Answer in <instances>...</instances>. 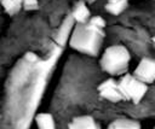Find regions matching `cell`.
<instances>
[{
	"label": "cell",
	"mask_w": 155,
	"mask_h": 129,
	"mask_svg": "<svg viewBox=\"0 0 155 129\" xmlns=\"http://www.w3.org/2000/svg\"><path fill=\"white\" fill-rule=\"evenodd\" d=\"M104 28L105 20L101 16L91 17L86 24H76L69 40L70 47L87 55H97L105 37Z\"/></svg>",
	"instance_id": "6da1fadb"
},
{
	"label": "cell",
	"mask_w": 155,
	"mask_h": 129,
	"mask_svg": "<svg viewBox=\"0 0 155 129\" xmlns=\"http://www.w3.org/2000/svg\"><path fill=\"white\" fill-rule=\"evenodd\" d=\"M133 76H136L139 81L147 84L154 83L155 82V58L153 57L142 58L133 71Z\"/></svg>",
	"instance_id": "277c9868"
},
{
	"label": "cell",
	"mask_w": 155,
	"mask_h": 129,
	"mask_svg": "<svg viewBox=\"0 0 155 129\" xmlns=\"http://www.w3.org/2000/svg\"><path fill=\"white\" fill-rule=\"evenodd\" d=\"M23 8L27 11H34L39 8L38 0H23Z\"/></svg>",
	"instance_id": "7c38bea8"
},
{
	"label": "cell",
	"mask_w": 155,
	"mask_h": 129,
	"mask_svg": "<svg viewBox=\"0 0 155 129\" xmlns=\"http://www.w3.org/2000/svg\"><path fill=\"white\" fill-rule=\"evenodd\" d=\"M4 10L8 14H16L23 7V0H0Z\"/></svg>",
	"instance_id": "8fae6325"
},
{
	"label": "cell",
	"mask_w": 155,
	"mask_h": 129,
	"mask_svg": "<svg viewBox=\"0 0 155 129\" xmlns=\"http://www.w3.org/2000/svg\"><path fill=\"white\" fill-rule=\"evenodd\" d=\"M119 88L125 101L139 104L148 92V84L139 81L133 74H125L119 81Z\"/></svg>",
	"instance_id": "3957f363"
},
{
	"label": "cell",
	"mask_w": 155,
	"mask_h": 129,
	"mask_svg": "<svg viewBox=\"0 0 155 129\" xmlns=\"http://www.w3.org/2000/svg\"><path fill=\"white\" fill-rule=\"evenodd\" d=\"M127 6L128 0H108L105 4V10L113 16H119L127 8Z\"/></svg>",
	"instance_id": "30bf717a"
},
{
	"label": "cell",
	"mask_w": 155,
	"mask_h": 129,
	"mask_svg": "<svg viewBox=\"0 0 155 129\" xmlns=\"http://www.w3.org/2000/svg\"><path fill=\"white\" fill-rule=\"evenodd\" d=\"M108 129H142V125L138 121L130 118H116L109 125Z\"/></svg>",
	"instance_id": "ba28073f"
},
{
	"label": "cell",
	"mask_w": 155,
	"mask_h": 129,
	"mask_svg": "<svg viewBox=\"0 0 155 129\" xmlns=\"http://www.w3.org/2000/svg\"><path fill=\"white\" fill-rule=\"evenodd\" d=\"M71 16H73L74 20L76 22V24H86L91 18V12H90L87 5L85 4V1H79L74 6Z\"/></svg>",
	"instance_id": "52a82bcc"
},
{
	"label": "cell",
	"mask_w": 155,
	"mask_h": 129,
	"mask_svg": "<svg viewBox=\"0 0 155 129\" xmlns=\"http://www.w3.org/2000/svg\"><path fill=\"white\" fill-rule=\"evenodd\" d=\"M35 122L38 125V129H56L54 118L51 113L41 112L35 116Z\"/></svg>",
	"instance_id": "9c48e42d"
},
{
	"label": "cell",
	"mask_w": 155,
	"mask_h": 129,
	"mask_svg": "<svg viewBox=\"0 0 155 129\" xmlns=\"http://www.w3.org/2000/svg\"><path fill=\"white\" fill-rule=\"evenodd\" d=\"M151 42H153V46H154V48H155V35L151 37Z\"/></svg>",
	"instance_id": "4fadbf2b"
},
{
	"label": "cell",
	"mask_w": 155,
	"mask_h": 129,
	"mask_svg": "<svg viewBox=\"0 0 155 129\" xmlns=\"http://www.w3.org/2000/svg\"><path fill=\"white\" fill-rule=\"evenodd\" d=\"M68 129H101V127L92 116L85 115V116L74 117L69 122Z\"/></svg>",
	"instance_id": "8992f818"
},
{
	"label": "cell",
	"mask_w": 155,
	"mask_h": 129,
	"mask_svg": "<svg viewBox=\"0 0 155 129\" xmlns=\"http://www.w3.org/2000/svg\"><path fill=\"white\" fill-rule=\"evenodd\" d=\"M98 94L101 95V98L110 101V102H119V101H125L124 96L120 92L119 88V83L117 81H115L114 78H108L105 81H103L98 88Z\"/></svg>",
	"instance_id": "5b68a950"
},
{
	"label": "cell",
	"mask_w": 155,
	"mask_h": 129,
	"mask_svg": "<svg viewBox=\"0 0 155 129\" xmlns=\"http://www.w3.org/2000/svg\"><path fill=\"white\" fill-rule=\"evenodd\" d=\"M131 60V53L124 45H113L103 52L99 65L103 71L111 76L126 74Z\"/></svg>",
	"instance_id": "7a4b0ae2"
}]
</instances>
